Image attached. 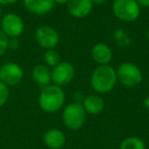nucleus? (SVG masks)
Listing matches in <instances>:
<instances>
[{
	"label": "nucleus",
	"mask_w": 149,
	"mask_h": 149,
	"mask_svg": "<svg viewBox=\"0 0 149 149\" xmlns=\"http://www.w3.org/2000/svg\"><path fill=\"white\" fill-rule=\"evenodd\" d=\"M143 107H144V109L149 113V95L145 97L144 101H143Z\"/></svg>",
	"instance_id": "obj_23"
},
{
	"label": "nucleus",
	"mask_w": 149,
	"mask_h": 149,
	"mask_svg": "<svg viewBox=\"0 0 149 149\" xmlns=\"http://www.w3.org/2000/svg\"><path fill=\"white\" fill-rule=\"evenodd\" d=\"M70 1V0H54V3L55 4H68V2Z\"/></svg>",
	"instance_id": "obj_25"
},
{
	"label": "nucleus",
	"mask_w": 149,
	"mask_h": 149,
	"mask_svg": "<svg viewBox=\"0 0 149 149\" xmlns=\"http://www.w3.org/2000/svg\"><path fill=\"white\" fill-rule=\"evenodd\" d=\"M35 39L38 45L45 50L55 49L60 41L58 32L51 26L48 25H43L37 28L35 33Z\"/></svg>",
	"instance_id": "obj_7"
},
{
	"label": "nucleus",
	"mask_w": 149,
	"mask_h": 149,
	"mask_svg": "<svg viewBox=\"0 0 149 149\" xmlns=\"http://www.w3.org/2000/svg\"><path fill=\"white\" fill-rule=\"evenodd\" d=\"M9 98V87L0 81V107H2Z\"/></svg>",
	"instance_id": "obj_18"
},
{
	"label": "nucleus",
	"mask_w": 149,
	"mask_h": 149,
	"mask_svg": "<svg viewBox=\"0 0 149 149\" xmlns=\"http://www.w3.org/2000/svg\"><path fill=\"white\" fill-rule=\"evenodd\" d=\"M38 103L40 108L47 113L57 112L65 103V92L60 86L49 84L41 89Z\"/></svg>",
	"instance_id": "obj_2"
},
{
	"label": "nucleus",
	"mask_w": 149,
	"mask_h": 149,
	"mask_svg": "<svg viewBox=\"0 0 149 149\" xmlns=\"http://www.w3.org/2000/svg\"><path fill=\"white\" fill-rule=\"evenodd\" d=\"M136 1L140 5V7H144V8L149 7V0H136Z\"/></svg>",
	"instance_id": "obj_22"
},
{
	"label": "nucleus",
	"mask_w": 149,
	"mask_h": 149,
	"mask_svg": "<svg viewBox=\"0 0 149 149\" xmlns=\"http://www.w3.org/2000/svg\"><path fill=\"white\" fill-rule=\"evenodd\" d=\"M19 0H0V5H10L15 4Z\"/></svg>",
	"instance_id": "obj_21"
},
{
	"label": "nucleus",
	"mask_w": 149,
	"mask_h": 149,
	"mask_svg": "<svg viewBox=\"0 0 149 149\" xmlns=\"http://www.w3.org/2000/svg\"><path fill=\"white\" fill-rule=\"evenodd\" d=\"M62 123L70 131H79L84 127L87 113L81 102H72L66 104L62 109Z\"/></svg>",
	"instance_id": "obj_3"
},
{
	"label": "nucleus",
	"mask_w": 149,
	"mask_h": 149,
	"mask_svg": "<svg viewBox=\"0 0 149 149\" xmlns=\"http://www.w3.org/2000/svg\"><path fill=\"white\" fill-rule=\"evenodd\" d=\"M2 9H1V6H0V22H1V19H2Z\"/></svg>",
	"instance_id": "obj_27"
},
{
	"label": "nucleus",
	"mask_w": 149,
	"mask_h": 149,
	"mask_svg": "<svg viewBox=\"0 0 149 149\" xmlns=\"http://www.w3.org/2000/svg\"><path fill=\"white\" fill-rule=\"evenodd\" d=\"M111 10L114 17L124 23H133L141 15V7L136 0H113Z\"/></svg>",
	"instance_id": "obj_4"
},
{
	"label": "nucleus",
	"mask_w": 149,
	"mask_h": 149,
	"mask_svg": "<svg viewBox=\"0 0 149 149\" xmlns=\"http://www.w3.org/2000/svg\"><path fill=\"white\" fill-rule=\"evenodd\" d=\"M93 5H101L107 2V0H90Z\"/></svg>",
	"instance_id": "obj_24"
},
{
	"label": "nucleus",
	"mask_w": 149,
	"mask_h": 149,
	"mask_svg": "<svg viewBox=\"0 0 149 149\" xmlns=\"http://www.w3.org/2000/svg\"><path fill=\"white\" fill-rule=\"evenodd\" d=\"M8 41L9 38L0 29V57L4 55L8 50Z\"/></svg>",
	"instance_id": "obj_19"
},
{
	"label": "nucleus",
	"mask_w": 149,
	"mask_h": 149,
	"mask_svg": "<svg viewBox=\"0 0 149 149\" xmlns=\"http://www.w3.org/2000/svg\"><path fill=\"white\" fill-rule=\"evenodd\" d=\"M72 98H74V102H81L82 103L83 99L85 98V95H84L81 91H76L74 93V95H72Z\"/></svg>",
	"instance_id": "obj_20"
},
{
	"label": "nucleus",
	"mask_w": 149,
	"mask_h": 149,
	"mask_svg": "<svg viewBox=\"0 0 149 149\" xmlns=\"http://www.w3.org/2000/svg\"><path fill=\"white\" fill-rule=\"evenodd\" d=\"M82 105H83L87 114L97 116V114H100L104 110L105 102H104L103 98L101 97L100 94L94 93L85 96V98L82 101Z\"/></svg>",
	"instance_id": "obj_12"
},
{
	"label": "nucleus",
	"mask_w": 149,
	"mask_h": 149,
	"mask_svg": "<svg viewBox=\"0 0 149 149\" xmlns=\"http://www.w3.org/2000/svg\"><path fill=\"white\" fill-rule=\"evenodd\" d=\"M120 149H146V144L140 137L130 136L120 142Z\"/></svg>",
	"instance_id": "obj_16"
},
{
	"label": "nucleus",
	"mask_w": 149,
	"mask_h": 149,
	"mask_svg": "<svg viewBox=\"0 0 149 149\" xmlns=\"http://www.w3.org/2000/svg\"><path fill=\"white\" fill-rule=\"evenodd\" d=\"M44 63L50 68H54L57 65L60 61H61V56H60L59 52L55 49H48L44 53Z\"/></svg>",
	"instance_id": "obj_17"
},
{
	"label": "nucleus",
	"mask_w": 149,
	"mask_h": 149,
	"mask_svg": "<svg viewBox=\"0 0 149 149\" xmlns=\"http://www.w3.org/2000/svg\"><path fill=\"white\" fill-rule=\"evenodd\" d=\"M91 56L98 65L109 64L112 59L111 48L103 42H98L92 47Z\"/></svg>",
	"instance_id": "obj_13"
},
{
	"label": "nucleus",
	"mask_w": 149,
	"mask_h": 149,
	"mask_svg": "<svg viewBox=\"0 0 149 149\" xmlns=\"http://www.w3.org/2000/svg\"><path fill=\"white\" fill-rule=\"evenodd\" d=\"M68 11L72 17L84 19L92 13L93 4L90 0H70L66 4Z\"/></svg>",
	"instance_id": "obj_10"
},
{
	"label": "nucleus",
	"mask_w": 149,
	"mask_h": 149,
	"mask_svg": "<svg viewBox=\"0 0 149 149\" xmlns=\"http://www.w3.org/2000/svg\"><path fill=\"white\" fill-rule=\"evenodd\" d=\"M74 74L76 70L70 62L60 61L51 70L52 84H55L60 87L66 86L74 80Z\"/></svg>",
	"instance_id": "obj_8"
},
{
	"label": "nucleus",
	"mask_w": 149,
	"mask_h": 149,
	"mask_svg": "<svg viewBox=\"0 0 149 149\" xmlns=\"http://www.w3.org/2000/svg\"><path fill=\"white\" fill-rule=\"evenodd\" d=\"M0 29L8 38H19L25 31V23L19 15L8 13L2 15Z\"/></svg>",
	"instance_id": "obj_6"
},
{
	"label": "nucleus",
	"mask_w": 149,
	"mask_h": 149,
	"mask_svg": "<svg viewBox=\"0 0 149 149\" xmlns=\"http://www.w3.org/2000/svg\"><path fill=\"white\" fill-rule=\"evenodd\" d=\"M23 5L29 13L36 15H44L53 9L54 0H22Z\"/></svg>",
	"instance_id": "obj_11"
},
{
	"label": "nucleus",
	"mask_w": 149,
	"mask_h": 149,
	"mask_svg": "<svg viewBox=\"0 0 149 149\" xmlns=\"http://www.w3.org/2000/svg\"><path fill=\"white\" fill-rule=\"evenodd\" d=\"M66 137L59 129H49L43 136V142L49 149H61L64 146Z\"/></svg>",
	"instance_id": "obj_14"
},
{
	"label": "nucleus",
	"mask_w": 149,
	"mask_h": 149,
	"mask_svg": "<svg viewBox=\"0 0 149 149\" xmlns=\"http://www.w3.org/2000/svg\"><path fill=\"white\" fill-rule=\"evenodd\" d=\"M0 68H1V64H0Z\"/></svg>",
	"instance_id": "obj_28"
},
{
	"label": "nucleus",
	"mask_w": 149,
	"mask_h": 149,
	"mask_svg": "<svg viewBox=\"0 0 149 149\" xmlns=\"http://www.w3.org/2000/svg\"><path fill=\"white\" fill-rule=\"evenodd\" d=\"M118 82L123 86L132 88L140 85L143 81L142 70L133 62L125 61L116 68Z\"/></svg>",
	"instance_id": "obj_5"
},
{
	"label": "nucleus",
	"mask_w": 149,
	"mask_h": 149,
	"mask_svg": "<svg viewBox=\"0 0 149 149\" xmlns=\"http://www.w3.org/2000/svg\"><path fill=\"white\" fill-rule=\"evenodd\" d=\"M24 78V70L15 62H6L0 68V81L7 87L19 85Z\"/></svg>",
	"instance_id": "obj_9"
},
{
	"label": "nucleus",
	"mask_w": 149,
	"mask_h": 149,
	"mask_svg": "<svg viewBox=\"0 0 149 149\" xmlns=\"http://www.w3.org/2000/svg\"><path fill=\"white\" fill-rule=\"evenodd\" d=\"M32 78L34 82L37 83L41 88L48 86L52 83L51 78V68L45 63L36 64L32 70Z\"/></svg>",
	"instance_id": "obj_15"
},
{
	"label": "nucleus",
	"mask_w": 149,
	"mask_h": 149,
	"mask_svg": "<svg viewBox=\"0 0 149 149\" xmlns=\"http://www.w3.org/2000/svg\"><path fill=\"white\" fill-rule=\"evenodd\" d=\"M92 89L97 94H106L113 90L118 83L116 70L109 64L97 65L91 74Z\"/></svg>",
	"instance_id": "obj_1"
},
{
	"label": "nucleus",
	"mask_w": 149,
	"mask_h": 149,
	"mask_svg": "<svg viewBox=\"0 0 149 149\" xmlns=\"http://www.w3.org/2000/svg\"><path fill=\"white\" fill-rule=\"evenodd\" d=\"M146 37H147V40L149 41V27H148V29H147V32H146Z\"/></svg>",
	"instance_id": "obj_26"
}]
</instances>
